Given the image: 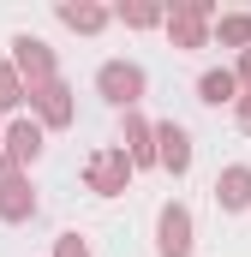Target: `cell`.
<instances>
[{
    "label": "cell",
    "mask_w": 251,
    "mask_h": 257,
    "mask_svg": "<svg viewBox=\"0 0 251 257\" xmlns=\"http://www.w3.org/2000/svg\"><path fill=\"white\" fill-rule=\"evenodd\" d=\"M12 156H36V126H18V132H12Z\"/></svg>",
    "instance_id": "7"
},
{
    "label": "cell",
    "mask_w": 251,
    "mask_h": 257,
    "mask_svg": "<svg viewBox=\"0 0 251 257\" xmlns=\"http://www.w3.org/2000/svg\"><path fill=\"white\" fill-rule=\"evenodd\" d=\"M191 251V221L186 209H168L162 215V257H186Z\"/></svg>",
    "instance_id": "1"
},
{
    "label": "cell",
    "mask_w": 251,
    "mask_h": 257,
    "mask_svg": "<svg viewBox=\"0 0 251 257\" xmlns=\"http://www.w3.org/2000/svg\"><path fill=\"white\" fill-rule=\"evenodd\" d=\"M66 24H84V30H90V24H102V12H90V6H84V12H78V6H66Z\"/></svg>",
    "instance_id": "9"
},
{
    "label": "cell",
    "mask_w": 251,
    "mask_h": 257,
    "mask_svg": "<svg viewBox=\"0 0 251 257\" xmlns=\"http://www.w3.org/2000/svg\"><path fill=\"white\" fill-rule=\"evenodd\" d=\"M245 132H251V102H245Z\"/></svg>",
    "instance_id": "11"
},
{
    "label": "cell",
    "mask_w": 251,
    "mask_h": 257,
    "mask_svg": "<svg viewBox=\"0 0 251 257\" xmlns=\"http://www.w3.org/2000/svg\"><path fill=\"white\" fill-rule=\"evenodd\" d=\"M245 78H251V54H245Z\"/></svg>",
    "instance_id": "12"
},
{
    "label": "cell",
    "mask_w": 251,
    "mask_h": 257,
    "mask_svg": "<svg viewBox=\"0 0 251 257\" xmlns=\"http://www.w3.org/2000/svg\"><path fill=\"white\" fill-rule=\"evenodd\" d=\"M162 162H168L174 174H186V162H191V144H186V132H180V126H162Z\"/></svg>",
    "instance_id": "3"
},
{
    "label": "cell",
    "mask_w": 251,
    "mask_h": 257,
    "mask_svg": "<svg viewBox=\"0 0 251 257\" xmlns=\"http://www.w3.org/2000/svg\"><path fill=\"white\" fill-rule=\"evenodd\" d=\"M245 186H251V174H245V168H233V174L221 180V203H227V209H239V203H245Z\"/></svg>",
    "instance_id": "5"
},
{
    "label": "cell",
    "mask_w": 251,
    "mask_h": 257,
    "mask_svg": "<svg viewBox=\"0 0 251 257\" xmlns=\"http://www.w3.org/2000/svg\"><path fill=\"white\" fill-rule=\"evenodd\" d=\"M227 96H233V78L227 72H209L203 78V102H227Z\"/></svg>",
    "instance_id": "6"
},
{
    "label": "cell",
    "mask_w": 251,
    "mask_h": 257,
    "mask_svg": "<svg viewBox=\"0 0 251 257\" xmlns=\"http://www.w3.org/2000/svg\"><path fill=\"white\" fill-rule=\"evenodd\" d=\"M102 90H108L114 102H138V90H144V78H138L132 66H108V72H102Z\"/></svg>",
    "instance_id": "2"
},
{
    "label": "cell",
    "mask_w": 251,
    "mask_h": 257,
    "mask_svg": "<svg viewBox=\"0 0 251 257\" xmlns=\"http://www.w3.org/2000/svg\"><path fill=\"white\" fill-rule=\"evenodd\" d=\"M90 180H96V192H120L126 162H114V156H108V162H96V174H90Z\"/></svg>",
    "instance_id": "4"
},
{
    "label": "cell",
    "mask_w": 251,
    "mask_h": 257,
    "mask_svg": "<svg viewBox=\"0 0 251 257\" xmlns=\"http://www.w3.org/2000/svg\"><path fill=\"white\" fill-rule=\"evenodd\" d=\"M60 257H84V245H78V239L66 233V245H60Z\"/></svg>",
    "instance_id": "10"
},
{
    "label": "cell",
    "mask_w": 251,
    "mask_h": 257,
    "mask_svg": "<svg viewBox=\"0 0 251 257\" xmlns=\"http://www.w3.org/2000/svg\"><path fill=\"white\" fill-rule=\"evenodd\" d=\"M221 36H227V42H245V36H251V18H227Z\"/></svg>",
    "instance_id": "8"
}]
</instances>
